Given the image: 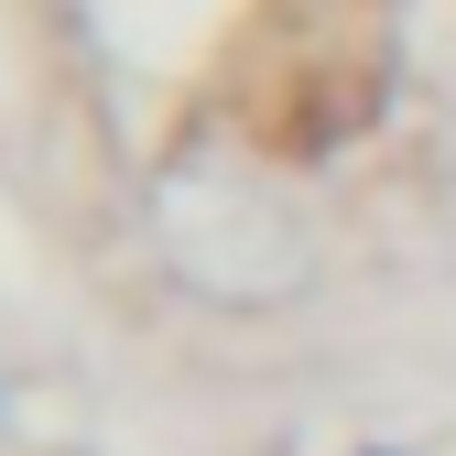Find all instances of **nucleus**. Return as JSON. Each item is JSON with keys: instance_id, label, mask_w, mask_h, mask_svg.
I'll return each mask as SVG.
<instances>
[{"instance_id": "obj_1", "label": "nucleus", "mask_w": 456, "mask_h": 456, "mask_svg": "<svg viewBox=\"0 0 456 456\" xmlns=\"http://www.w3.org/2000/svg\"><path fill=\"white\" fill-rule=\"evenodd\" d=\"M142 240H152L163 282L207 315H282L326 272L305 196L228 142H175L142 175Z\"/></svg>"}]
</instances>
